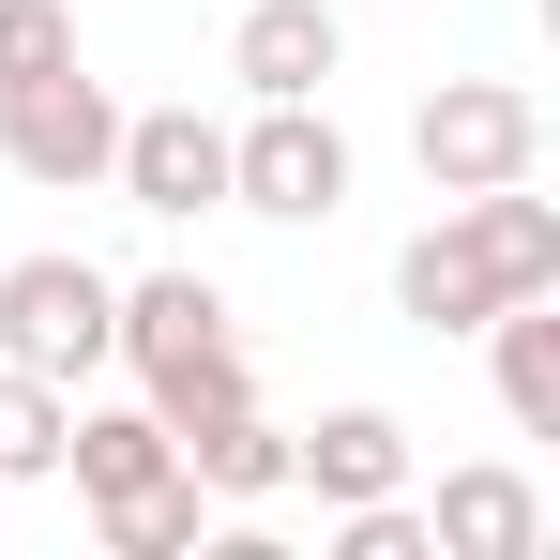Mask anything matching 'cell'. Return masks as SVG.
Wrapping results in <instances>:
<instances>
[{
	"label": "cell",
	"instance_id": "6da1fadb",
	"mask_svg": "<svg viewBox=\"0 0 560 560\" xmlns=\"http://www.w3.org/2000/svg\"><path fill=\"white\" fill-rule=\"evenodd\" d=\"M515 288H560V197H530V183L440 197V228L394 258V303H409L424 334H485Z\"/></svg>",
	"mask_w": 560,
	"mask_h": 560
},
{
	"label": "cell",
	"instance_id": "7a4b0ae2",
	"mask_svg": "<svg viewBox=\"0 0 560 560\" xmlns=\"http://www.w3.org/2000/svg\"><path fill=\"white\" fill-rule=\"evenodd\" d=\"M106 364H137V409H152L167 440L228 424V409L258 394L243 318H228V288H212V273H137V288H121V349H106Z\"/></svg>",
	"mask_w": 560,
	"mask_h": 560
},
{
	"label": "cell",
	"instance_id": "3957f363",
	"mask_svg": "<svg viewBox=\"0 0 560 560\" xmlns=\"http://www.w3.org/2000/svg\"><path fill=\"white\" fill-rule=\"evenodd\" d=\"M106 349H121V273L61 258V243L0 273V364H31V378H61V394H77Z\"/></svg>",
	"mask_w": 560,
	"mask_h": 560
},
{
	"label": "cell",
	"instance_id": "277c9868",
	"mask_svg": "<svg viewBox=\"0 0 560 560\" xmlns=\"http://www.w3.org/2000/svg\"><path fill=\"white\" fill-rule=\"evenodd\" d=\"M228 212H273V228H334V212H349V137H334L318 92L258 106V121L228 137Z\"/></svg>",
	"mask_w": 560,
	"mask_h": 560
},
{
	"label": "cell",
	"instance_id": "5b68a950",
	"mask_svg": "<svg viewBox=\"0 0 560 560\" xmlns=\"http://www.w3.org/2000/svg\"><path fill=\"white\" fill-rule=\"evenodd\" d=\"M409 152H424V183H440V197L530 183V167H546V106L515 92V77H440L424 121H409Z\"/></svg>",
	"mask_w": 560,
	"mask_h": 560
},
{
	"label": "cell",
	"instance_id": "8992f818",
	"mask_svg": "<svg viewBox=\"0 0 560 560\" xmlns=\"http://www.w3.org/2000/svg\"><path fill=\"white\" fill-rule=\"evenodd\" d=\"M106 152H121L106 77L46 61V77H15V92H0V167H15V183H46V197H106Z\"/></svg>",
	"mask_w": 560,
	"mask_h": 560
},
{
	"label": "cell",
	"instance_id": "52a82bcc",
	"mask_svg": "<svg viewBox=\"0 0 560 560\" xmlns=\"http://www.w3.org/2000/svg\"><path fill=\"white\" fill-rule=\"evenodd\" d=\"M106 197H137V212H228V121H197V106H121V152H106Z\"/></svg>",
	"mask_w": 560,
	"mask_h": 560
},
{
	"label": "cell",
	"instance_id": "ba28073f",
	"mask_svg": "<svg viewBox=\"0 0 560 560\" xmlns=\"http://www.w3.org/2000/svg\"><path fill=\"white\" fill-rule=\"evenodd\" d=\"M334 61H349V15H334V0H243V31H228V77H243V106L334 92Z\"/></svg>",
	"mask_w": 560,
	"mask_h": 560
},
{
	"label": "cell",
	"instance_id": "9c48e42d",
	"mask_svg": "<svg viewBox=\"0 0 560 560\" xmlns=\"http://www.w3.org/2000/svg\"><path fill=\"white\" fill-rule=\"evenodd\" d=\"M288 485H303L318 515H349V500H394V485H409V424H394V409H318V424L288 440Z\"/></svg>",
	"mask_w": 560,
	"mask_h": 560
},
{
	"label": "cell",
	"instance_id": "30bf717a",
	"mask_svg": "<svg viewBox=\"0 0 560 560\" xmlns=\"http://www.w3.org/2000/svg\"><path fill=\"white\" fill-rule=\"evenodd\" d=\"M424 546H440V560H530V546H546V485H530V469H440Z\"/></svg>",
	"mask_w": 560,
	"mask_h": 560
},
{
	"label": "cell",
	"instance_id": "8fae6325",
	"mask_svg": "<svg viewBox=\"0 0 560 560\" xmlns=\"http://www.w3.org/2000/svg\"><path fill=\"white\" fill-rule=\"evenodd\" d=\"M485 349H500V409H515V440H560V288H515V303L485 318Z\"/></svg>",
	"mask_w": 560,
	"mask_h": 560
},
{
	"label": "cell",
	"instance_id": "7c38bea8",
	"mask_svg": "<svg viewBox=\"0 0 560 560\" xmlns=\"http://www.w3.org/2000/svg\"><path fill=\"white\" fill-rule=\"evenodd\" d=\"M61 469H77V500H137V485H167V469H183V440H167V424H152V409H77V424H61Z\"/></svg>",
	"mask_w": 560,
	"mask_h": 560
},
{
	"label": "cell",
	"instance_id": "4fadbf2b",
	"mask_svg": "<svg viewBox=\"0 0 560 560\" xmlns=\"http://www.w3.org/2000/svg\"><path fill=\"white\" fill-rule=\"evenodd\" d=\"M183 469L212 485V515H243V500H288V424L243 394L228 424H197V440H183Z\"/></svg>",
	"mask_w": 560,
	"mask_h": 560
},
{
	"label": "cell",
	"instance_id": "5bb4252c",
	"mask_svg": "<svg viewBox=\"0 0 560 560\" xmlns=\"http://www.w3.org/2000/svg\"><path fill=\"white\" fill-rule=\"evenodd\" d=\"M92 530H106V560H197V546H212V485H197V469H167V485L106 500Z\"/></svg>",
	"mask_w": 560,
	"mask_h": 560
},
{
	"label": "cell",
	"instance_id": "9a60e30c",
	"mask_svg": "<svg viewBox=\"0 0 560 560\" xmlns=\"http://www.w3.org/2000/svg\"><path fill=\"white\" fill-rule=\"evenodd\" d=\"M61 424H77V394L31 364H0V485H46L61 469Z\"/></svg>",
	"mask_w": 560,
	"mask_h": 560
},
{
	"label": "cell",
	"instance_id": "2e32d148",
	"mask_svg": "<svg viewBox=\"0 0 560 560\" xmlns=\"http://www.w3.org/2000/svg\"><path fill=\"white\" fill-rule=\"evenodd\" d=\"M334 560H440L424 546V500H409V485H394V500H349V515H334Z\"/></svg>",
	"mask_w": 560,
	"mask_h": 560
},
{
	"label": "cell",
	"instance_id": "e0dca14e",
	"mask_svg": "<svg viewBox=\"0 0 560 560\" xmlns=\"http://www.w3.org/2000/svg\"><path fill=\"white\" fill-rule=\"evenodd\" d=\"M46 61H77V0H0V92Z\"/></svg>",
	"mask_w": 560,
	"mask_h": 560
}]
</instances>
